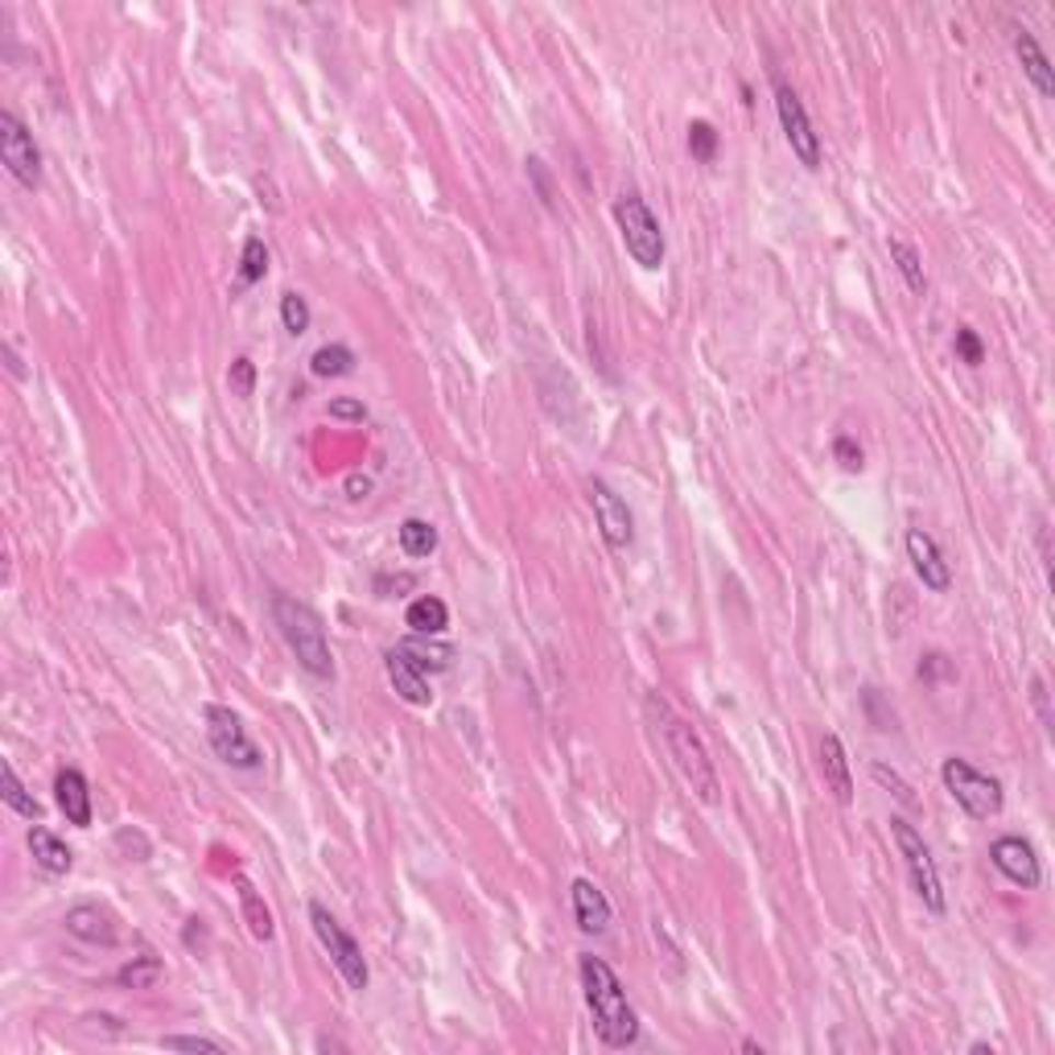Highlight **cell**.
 Returning a JSON list of instances; mask_svg holds the SVG:
<instances>
[{"instance_id":"cell-22","label":"cell","mask_w":1055,"mask_h":1055,"mask_svg":"<svg viewBox=\"0 0 1055 1055\" xmlns=\"http://www.w3.org/2000/svg\"><path fill=\"white\" fill-rule=\"evenodd\" d=\"M405 623H409L417 635H442L445 627H450V611H445L442 598L433 594H421L409 602V611H405Z\"/></svg>"},{"instance_id":"cell-2","label":"cell","mask_w":1055,"mask_h":1055,"mask_svg":"<svg viewBox=\"0 0 1055 1055\" xmlns=\"http://www.w3.org/2000/svg\"><path fill=\"white\" fill-rule=\"evenodd\" d=\"M647 710H651V717L660 722V734H665V742H668V755H672V763L681 767V775H684V783L693 787V796H697L701 804L722 801V780H717V767H714V759H710L705 742H701V734L693 730L684 717L672 714V710H668V701L651 697V701H647Z\"/></svg>"},{"instance_id":"cell-3","label":"cell","mask_w":1055,"mask_h":1055,"mask_svg":"<svg viewBox=\"0 0 1055 1055\" xmlns=\"http://www.w3.org/2000/svg\"><path fill=\"white\" fill-rule=\"evenodd\" d=\"M273 619L290 651L297 656V665L306 668L309 677H334V656H330V644H326V627L322 619L309 611L306 602H297L290 594H273Z\"/></svg>"},{"instance_id":"cell-36","label":"cell","mask_w":1055,"mask_h":1055,"mask_svg":"<svg viewBox=\"0 0 1055 1055\" xmlns=\"http://www.w3.org/2000/svg\"><path fill=\"white\" fill-rule=\"evenodd\" d=\"M330 417H339V421H363V417H367V409H363L359 400H347V396H339V400H330Z\"/></svg>"},{"instance_id":"cell-27","label":"cell","mask_w":1055,"mask_h":1055,"mask_svg":"<svg viewBox=\"0 0 1055 1055\" xmlns=\"http://www.w3.org/2000/svg\"><path fill=\"white\" fill-rule=\"evenodd\" d=\"M161 973H166V965H161L154 953H145V956H137V961H128V965L116 973V982L128 989H154Z\"/></svg>"},{"instance_id":"cell-31","label":"cell","mask_w":1055,"mask_h":1055,"mask_svg":"<svg viewBox=\"0 0 1055 1055\" xmlns=\"http://www.w3.org/2000/svg\"><path fill=\"white\" fill-rule=\"evenodd\" d=\"M116 850L124 853V862H149V853H154V846H149V837L140 833V829H133V825H124L116 833Z\"/></svg>"},{"instance_id":"cell-24","label":"cell","mask_w":1055,"mask_h":1055,"mask_svg":"<svg viewBox=\"0 0 1055 1055\" xmlns=\"http://www.w3.org/2000/svg\"><path fill=\"white\" fill-rule=\"evenodd\" d=\"M264 273H269V248L260 236H248L239 248V285L248 290L256 281H264Z\"/></svg>"},{"instance_id":"cell-12","label":"cell","mask_w":1055,"mask_h":1055,"mask_svg":"<svg viewBox=\"0 0 1055 1055\" xmlns=\"http://www.w3.org/2000/svg\"><path fill=\"white\" fill-rule=\"evenodd\" d=\"M989 862L998 866V874H1006L1014 886H1022V890H1035L1039 883H1043V870H1039V853L1035 846L1026 841V837H998L994 846H989Z\"/></svg>"},{"instance_id":"cell-21","label":"cell","mask_w":1055,"mask_h":1055,"mask_svg":"<svg viewBox=\"0 0 1055 1055\" xmlns=\"http://www.w3.org/2000/svg\"><path fill=\"white\" fill-rule=\"evenodd\" d=\"M236 890H239V911H243V923H248V932H252L256 940H273L276 923H273V911H269V903L256 895V886L248 883V878H236Z\"/></svg>"},{"instance_id":"cell-28","label":"cell","mask_w":1055,"mask_h":1055,"mask_svg":"<svg viewBox=\"0 0 1055 1055\" xmlns=\"http://www.w3.org/2000/svg\"><path fill=\"white\" fill-rule=\"evenodd\" d=\"M0 780H4V792H0V796H4V804H9L13 813H21V817H30V820L42 817V804H37L34 796H30V792H25V783L18 780V771H13V763H4V771H0Z\"/></svg>"},{"instance_id":"cell-29","label":"cell","mask_w":1055,"mask_h":1055,"mask_svg":"<svg viewBox=\"0 0 1055 1055\" xmlns=\"http://www.w3.org/2000/svg\"><path fill=\"white\" fill-rule=\"evenodd\" d=\"M281 322H285V330L290 334H306L309 330V306L302 293H281Z\"/></svg>"},{"instance_id":"cell-20","label":"cell","mask_w":1055,"mask_h":1055,"mask_svg":"<svg viewBox=\"0 0 1055 1055\" xmlns=\"http://www.w3.org/2000/svg\"><path fill=\"white\" fill-rule=\"evenodd\" d=\"M30 853H34L37 870L50 874V878H58V874H67V870L75 866V853L67 850V841H58V837H54L50 829H42V825L30 829Z\"/></svg>"},{"instance_id":"cell-37","label":"cell","mask_w":1055,"mask_h":1055,"mask_svg":"<svg viewBox=\"0 0 1055 1055\" xmlns=\"http://www.w3.org/2000/svg\"><path fill=\"white\" fill-rule=\"evenodd\" d=\"M874 780L886 783V787H895V796H899L903 804H911V787H907V783H903L899 775H895V771H886L883 763H874Z\"/></svg>"},{"instance_id":"cell-8","label":"cell","mask_w":1055,"mask_h":1055,"mask_svg":"<svg viewBox=\"0 0 1055 1055\" xmlns=\"http://www.w3.org/2000/svg\"><path fill=\"white\" fill-rule=\"evenodd\" d=\"M203 722H206V738H211V750L219 755L223 763L239 767V771H256V767L264 763V755L256 750V742L248 738V730H243V722H239L227 705H219V701H211V705H203Z\"/></svg>"},{"instance_id":"cell-40","label":"cell","mask_w":1055,"mask_h":1055,"mask_svg":"<svg viewBox=\"0 0 1055 1055\" xmlns=\"http://www.w3.org/2000/svg\"><path fill=\"white\" fill-rule=\"evenodd\" d=\"M4 363H9V372L18 375V379H25V367H21V359H18V351L4 342Z\"/></svg>"},{"instance_id":"cell-19","label":"cell","mask_w":1055,"mask_h":1055,"mask_svg":"<svg viewBox=\"0 0 1055 1055\" xmlns=\"http://www.w3.org/2000/svg\"><path fill=\"white\" fill-rule=\"evenodd\" d=\"M820 771H825V783H829V792L837 796V804H850L853 801L850 755H846L837 734H825V738H820Z\"/></svg>"},{"instance_id":"cell-1","label":"cell","mask_w":1055,"mask_h":1055,"mask_svg":"<svg viewBox=\"0 0 1055 1055\" xmlns=\"http://www.w3.org/2000/svg\"><path fill=\"white\" fill-rule=\"evenodd\" d=\"M581 989H586V1006L594 1014V1026L602 1043L611 1047H631L639 1039V1019L627 1002V989L619 982V973L602 961V956H581Z\"/></svg>"},{"instance_id":"cell-38","label":"cell","mask_w":1055,"mask_h":1055,"mask_svg":"<svg viewBox=\"0 0 1055 1055\" xmlns=\"http://www.w3.org/2000/svg\"><path fill=\"white\" fill-rule=\"evenodd\" d=\"M1031 697H1035L1039 714H1043V726H1052V714H1047V684H1043V677L1031 681Z\"/></svg>"},{"instance_id":"cell-15","label":"cell","mask_w":1055,"mask_h":1055,"mask_svg":"<svg viewBox=\"0 0 1055 1055\" xmlns=\"http://www.w3.org/2000/svg\"><path fill=\"white\" fill-rule=\"evenodd\" d=\"M569 899H574V916H578V928L586 937H602L611 928V903L590 878H574Z\"/></svg>"},{"instance_id":"cell-6","label":"cell","mask_w":1055,"mask_h":1055,"mask_svg":"<svg viewBox=\"0 0 1055 1055\" xmlns=\"http://www.w3.org/2000/svg\"><path fill=\"white\" fill-rule=\"evenodd\" d=\"M309 923H314V937L322 940V949L330 953L342 982L355 989V994H363V989L372 986V969H367V956L359 949V940L326 911L322 903H309Z\"/></svg>"},{"instance_id":"cell-23","label":"cell","mask_w":1055,"mask_h":1055,"mask_svg":"<svg viewBox=\"0 0 1055 1055\" xmlns=\"http://www.w3.org/2000/svg\"><path fill=\"white\" fill-rule=\"evenodd\" d=\"M309 372L318 375V379H339V375L355 372V355H351V347H342V342H326V347H318L314 359H309Z\"/></svg>"},{"instance_id":"cell-33","label":"cell","mask_w":1055,"mask_h":1055,"mask_svg":"<svg viewBox=\"0 0 1055 1055\" xmlns=\"http://www.w3.org/2000/svg\"><path fill=\"white\" fill-rule=\"evenodd\" d=\"M161 1047H170V1052H211V1055H223V1043H215V1039H203V1035H166V1039H161Z\"/></svg>"},{"instance_id":"cell-14","label":"cell","mask_w":1055,"mask_h":1055,"mask_svg":"<svg viewBox=\"0 0 1055 1055\" xmlns=\"http://www.w3.org/2000/svg\"><path fill=\"white\" fill-rule=\"evenodd\" d=\"M388 681H392V689L400 693V697L409 701V705H429L433 701V689H429V677H426V668L417 665L412 660L409 651L405 647H396V651H388Z\"/></svg>"},{"instance_id":"cell-11","label":"cell","mask_w":1055,"mask_h":1055,"mask_svg":"<svg viewBox=\"0 0 1055 1055\" xmlns=\"http://www.w3.org/2000/svg\"><path fill=\"white\" fill-rule=\"evenodd\" d=\"M590 508H594L598 532L614 553H627L635 541V515L631 508L614 495V487H606L602 478H590Z\"/></svg>"},{"instance_id":"cell-39","label":"cell","mask_w":1055,"mask_h":1055,"mask_svg":"<svg viewBox=\"0 0 1055 1055\" xmlns=\"http://www.w3.org/2000/svg\"><path fill=\"white\" fill-rule=\"evenodd\" d=\"M949 672V665H944V656H928L923 665H919V677H944Z\"/></svg>"},{"instance_id":"cell-9","label":"cell","mask_w":1055,"mask_h":1055,"mask_svg":"<svg viewBox=\"0 0 1055 1055\" xmlns=\"http://www.w3.org/2000/svg\"><path fill=\"white\" fill-rule=\"evenodd\" d=\"M775 112H780L783 140H787L792 157L801 161L804 170H820V157H825L820 154V137L813 133V120L804 112V100L783 83L780 75H775Z\"/></svg>"},{"instance_id":"cell-7","label":"cell","mask_w":1055,"mask_h":1055,"mask_svg":"<svg viewBox=\"0 0 1055 1055\" xmlns=\"http://www.w3.org/2000/svg\"><path fill=\"white\" fill-rule=\"evenodd\" d=\"M890 837H895V846H899L903 866L911 874V886H916V895L923 899V907L944 916V886H940L937 862H932V853L923 846V837L916 833V825L903 817H890Z\"/></svg>"},{"instance_id":"cell-35","label":"cell","mask_w":1055,"mask_h":1055,"mask_svg":"<svg viewBox=\"0 0 1055 1055\" xmlns=\"http://www.w3.org/2000/svg\"><path fill=\"white\" fill-rule=\"evenodd\" d=\"M833 454L841 458V466H846V470H862V466H866V462H862V450L853 445V438H837Z\"/></svg>"},{"instance_id":"cell-25","label":"cell","mask_w":1055,"mask_h":1055,"mask_svg":"<svg viewBox=\"0 0 1055 1055\" xmlns=\"http://www.w3.org/2000/svg\"><path fill=\"white\" fill-rule=\"evenodd\" d=\"M400 548H405V557H429L438 548V528L412 515V520L400 524Z\"/></svg>"},{"instance_id":"cell-26","label":"cell","mask_w":1055,"mask_h":1055,"mask_svg":"<svg viewBox=\"0 0 1055 1055\" xmlns=\"http://www.w3.org/2000/svg\"><path fill=\"white\" fill-rule=\"evenodd\" d=\"M890 260L899 264L903 281H907V290L911 293H923L928 290V276H923V260H919V252L907 243V239H890Z\"/></svg>"},{"instance_id":"cell-4","label":"cell","mask_w":1055,"mask_h":1055,"mask_svg":"<svg viewBox=\"0 0 1055 1055\" xmlns=\"http://www.w3.org/2000/svg\"><path fill=\"white\" fill-rule=\"evenodd\" d=\"M614 223H619V236H623V248H627V256L639 264V269H647V273H656L660 264H665V231H660V219L651 215V206L631 190V194H623L619 203H614Z\"/></svg>"},{"instance_id":"cell-17","label":"cell","mask_w":1055,"mask_h":1055,"mask_svg":"<svg viewBox=\"0 0 1055 1055\" xmlns=\"http://www.w3.org/2000/svg\"><path fill=\"white\" fill-rule=\"evenodd\" d=\"M67 932L87 940V944L112 949V944H116V919H112V911L100 907V903H79V907L67 911Z\"/></svg>"},{"instance_id":"cell-10","label":"cell","mask_w":1055,"mask_h":1055,"mask_svg":"<svg viewBox=\"0 0 1055 1055\" xmlns=\"http://www.w3.org/2000/svg\"><path fill=\"white\" fill-rule=\"evenodd\" d=\"M0 161L25 190L42 186V154L18 112H0Z\"/></svg>"},{"instance_id":"cell-18","label":"cell","mask_w":1055,"mask_h":1055,"mask_svg":"<svg viewBox=\"0 0 1055 1055\" xmlns=\"http://www.w3.org/2000/svg\"><path fill=\"white\" fill-rule=\"evenodd\" d=\"M1014 54H1019L1022 75L1031 79V87H1035L1043 100H1052V95H1055L1052 63H1047V54H1043V46L1035 42V34H1031V30H1014Z\"/></svg>"},{"instance_id":"cell-13","label":"cell","mask_w":1055,"mask_h":1055,"mask_svg":"<svg viewBox=\"0 0 1055 1055\" xmlns=\"http://www.w3.org/2000/svg\"><path fill=\"white\" fill-rule=\"evenodd\" d=\"M907 557H911L919 581H923L928 590L944 594V590L953 586V569H949L944 553H940V545L932 541V536H928V532H923V528H907Z\"/></svg>"},{"instance_id":"cell-30","label":"cell","mask_w":1055,"mask_h":1055,"mask_svg":"<svg viewBox=\"0 0 1055 1055\" xmlns=\"http://www.w3.org/2000/svg\"><path fill=\"white\" fill-rule=\"evenodd\" d=\"M689 154L697 157V161H714L717 157V133L710 120H693V124H689Z\"/></svg>"},{"instance_id":"cell-34","label":"cell","mask_w":1055,"mask_h":1055,"mask_svg":"<svg viewBox=\"0 0 1055 1055\" xmlns=\"http://www.w3.org/2000/svg\"><path fill=\"white\" fill-rule=\"evenodd\" d=\"M956 355L965 359L969 367H977V363L986 359V347H982V339H977V330H969V326L956 330Z\"/></svg>"},{"instance_id":"cell-5","label":"cell","mask_w":1055,"mask_h":1055,"mask_svg":"<svg viewBox=\"0 0 1055 1055\" xmlns=\"http://www.w3.org/2000/svg\"><path fill=\"white\" fill-rule=\"evenodd\" d=\"M940 780H944V787L953 792V801L969 813L973 820H989L1002 813V783L994 780V775H986V771H977V767L969 763V759H944V767H940Z\"/></svg>"},{"instance_id":"cell-32","label":"cell","mask_w":1055,"mask_h":1055,"mask_svg":"<svg viewBox=\"0 0 1055 1055\" xmlns=\"http://www.w3.org/2000/svg\"><path fill=\"white\" fill-rule=\"evenodd\" d=\"M227 384H231V392L236 396H252L256 392V363L248 355H239L236 363H231V372H227Z\"/></svg>"},{"instance_id":"cell-16","label":"cell","mask_w":1055,"mask_h":1055,"mask_svg":"<svg viewBox=\"0 0 1055 1055\" xmlns=\"http://www.w3.org/2000/svg\"><path fill=\"white\" fill-rule=\"evenodd\" d=\"M54 801H58V808H63V817H67L70 825H79V829L91 825V787H87L83 771L63 767V771L54 775Z\"/></svg>"}]
</instances>
